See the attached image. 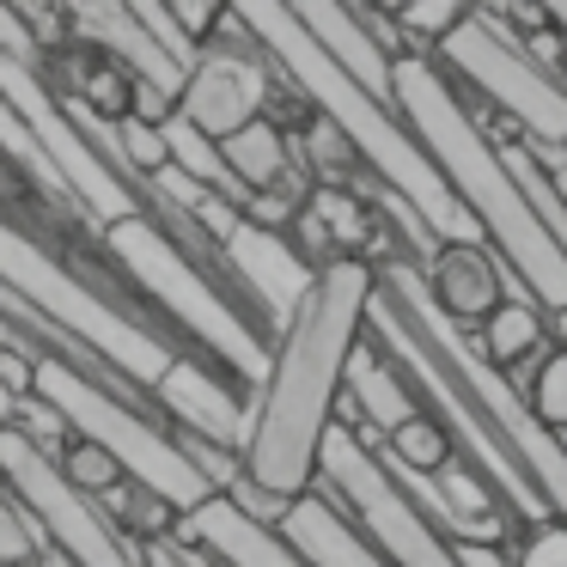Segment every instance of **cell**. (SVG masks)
Returning <instances> with one entry per match:
<instances>
[{
	"mask_svg": "<svg viewBox=\"0 0 567 567\" xmlns=\"http://www.w3.org/2000/svg\"><path fill=\"white\" fill-rule=\"evenodd\" d=\"M379 269L372 262H330L318 269L306 306L293 311L269 348L257 396H250V440H245V482L275 501H306L318 488L323 440L336 427V403L348 391V360L367 342Z\"/></svg>",
	"mask_w": 567,
	"mask_h": 567,
	"instance_id": "obj_1",
	"label": "cell"
},
{
	"mask_svg": "<svg viewBox=\"0 0 567 567\" xmlns=\"http://www.w3.org/2000/svg\"><path fill=\"white\" fill-rule=\"evenodd\" d=\"M391 86H396V116L427 147V159L440 165V177L464 202V214L482 226V245L501 257V269L543 311H561L567 306V250L555 245V233L530 208V196L513 184L501 147L488 141L482 116H470L457 80L433 55H403Z\"/></svg>",
	"mask_w": 567,
	"mask_h": 567,
	"instance_id": "obj_2",
	"label": "cell"
},
{
	"mask_svg": "<svg viewBox=\"0 0 567 567\" xmlns=\"http://www.w3.org/2000/svg\"><path fill=\"white\" fill-rule=\"evenodd\" d=\"M245 31L257 38V50L269 55V68L299 92L311 116L336 128L354 147L360 172H372V184L391 202H403L421 226L433 233V245H482V226L464 214V202L452 196V184L440 177V165L427 159L409 123L396 116V104H379L311 43V31L299 25L293 7H238Z\"/></svg>",
	"mask_w": 567,
	"mask_h": 567,
	"instance_id": "obj_3",
	"label": "cell"
},
{
	"mask_svg": "<svg viewBox=\"0 0 567 567\" xmlns=\"http://www.w3.org/2000/svg\"><path fill=\"white\" fill-rule=\"evenodd\" d=\"M31 396H38L50 415H62V427L74 433V440L111 452L116 464H123V476L135 482V488L159 494L177 518L208 506L214 494H220L202 476L196 457H189L184 433L165 415H147V396H135L128 384L92 372V360L74 354V342H62V336H55V348H31Z\"/></svg>",
	"mask_w": 567,
	"mask_h": 567,
	"instance_id": "obj_4",
	"label": "cell"
},
{
	"mask_svg": "<svg viewBox=\"0 0 567 567\" xmlns=\"http://www.w3.org/2000/svg\"><path fill=\"white\" fill-rule=\"evenodd\" d=\"M104 250L123 269V281L159 311L165 330L189 336L202 360H214L220 372H233L245 391H257L269 372V330L245 311V299L233 293V281L220 275V262H202L184 238L153 214L104 226Z\"/></svg>",
	"mask_w": 567,
	"mask_h": 567,
	"instance_id": "obj_5",
	"label": "cell"
},
{
	"mask_svg": "<svg viewBox=\"0 0 567 567\" xmlns=\"http://www.w3.org/2000/svg\"><path fill=\"white\" fill-rule=\"evenodd\" d=\"M0 287L19 293L43 330H55L62 342H74L86 360H99V372H111V379L128 384L135 396L159 391V379L172 372V360L184 354L165 323L135 318L116 293L92 287L74 262L55 257L43 238H31L25 226H13L7 214H0Z\"/></svg>",
	"mask_w": 567,
	"mask_h": 567,
	"instance_id": "obj_6",
	"label": "cell"
},
{
	"mask_svg": "<svg viewBox=\"0 0 567 567\" xmlns=\"http://www.w3.org/2000/svg\"><path fill=\"white\" fill-rule=\"evenodd\" d=\"M0 99L13 104V116L31 128V141L43 147V159L55 165V177L68 184V196L92 214L99 226H116V220H135L141 196L128 189V177L116 172L111 159L99 153V141L74 123V111L62 104V92L50 86L38 62H19V55H0Z\"/></svg>",
	"mask_w": 567,
	"mask_h": 567,
	"instance_id": "obj_7",
	"label": "cell"
},
{
	"mask_svg": "<svg viewBox=\"0 0 567 567\" xmlns=\"http://www.w3.org/2000/svg\"><path fill=\"white\" fill-rule=\"evenodd\" d=\"M275 68L269 55L257 50V38H238V43H208L202 62L184 74V92H177V123H189L196 135L226 141L238 128L262 123L269 116V92H275Z\"/></svg>",
	"mask_w": 567,
	"mask_h": 567,
	"instance_id": "obj_8",
	"label": "cell"
},
{
	"mask_svg": "<svg viewBox=\"0 0 567 567\" xmlns=\"http://www.w3.org/2000/svg\"><path fill=\"white\" fill-rule=\"evenodd\" d=\"M220 275L233 281V293L245 299V311L269 330V342L293 323V311L306 306L311 281V257L293 245V233H262V226H238L233 238L220 245Z\"/></svg>",
	"mask_w": 567,
	"mask_h": 567,
	"instance_id": "obj_9",
	"label": "cell"
},
{
	"mask_svg": "<svg viewBox=\"0 0 567 567\" xmlns=\"http://www.w3.org/2000/svg\"><path fill=\"white\" fill-rule=\"evenodd\" d=\"M250 396H257V391H245V384H238L233 372H220L214 360L177 354L172 372L159 379V391H153V403L165 409V421H172L184 440H202V445H214V452H238V457H245Z\"/></svg>",
	"mask_w": 567,
	"mask_h": 567,
	"instance_id": "obj_10",
	"label": "cell"
},
{
	"mask_svg": "<svg viewBox=\"0 0 567 567\" xmlns=\"http://www.w3.org/2000/svg\"><path fill=\"white\" fill-rule=\"evenodd\" d=\"M427 299L452 330H482L494 311L506 306V293H525L513 275L501 269L488 245H440L427 269Z\"/></svg>",
	"mask_w": 567,
	"mask_h": 567,
	"instance_id": "obj_11",
	"label": "cell"
},
{
	"mask_svg": "<svg viewBox=\"0 0 567 567\" xmlns=\"http://www.w3.org/2000/svg\"><path fill=\"white\" fill-rule=\"evenodd\" d=\"M299 25L311 31V43H318L323 55H330L336 68H342L348 80H354L367 99L379 104H396V62L379 50V38L367 31V19H360V7H293Z\"/></svg>",
	"mask_w": 567,
	"mask_h": 567,
	"instance_id": "obj_12",
	"label": "cell"
},
{
	"mask_svg": "<svg viewBox=\"0 0 567 567\" xmlns=\"http://www.w3.org/2000/svg\"><path fill=\"white\" fill-rule=\"evenodd\" d=\"M348 396H354V409H360V421L367 427H379L384 440H391L403 421H415L421 415V396H415V384L403 379V367H396L391 354H384L379 342H360L354 348V360H348Z\"/></svg>",
	"mask_w": 567,
	"mask_h": 567,
	"instance_id": "obj_13",
	"label": "cell"
},
{
	"mask_svg": "<svg viewBox=\"0 0 567 567\" xmlns=\"http://www.w3.org/2000/svg\"><path fill=\"white\" fill-rule=\"evenodd\" d=\"M220 165L238 184V196L250 202V196H269V189L293 184L299 177V147L275 116H262V123H250V128H238V135L220 141Z\"/></svg>",
	"mask_w": 567,
	"mask_h": 567,
	"instance_id": "obj_14",
	"label": "cell"
},
{
	"mask_svg": "<svg viewBox=\"0 0 567 567\" xmlns=\"http://www.w3.org/2000/svg\"><path fill=\"white\" fill-rule=\"evenodd\" d=\"M470 342H476V354H482L488 372H506V367H518L525 354L549 348V311H543L530 293H506V306L494 311L482 330H470Z\"/></svg>",
	"mask_w": 567,
	"mask_h": 567,
	"instance_id": "obj_15",
	"label": "cell"
},
{
	"mask_svg": "<svg viewBox=\"0 0 567 567\" xmlns=\"http://www.w3.org/2000/svg\"><path fill=\"white\" fill-rule=\"evenodd\" d=\"M384 464L391 470H409V476H440L445 464H457V440H452V427H445L440 415H433V409H421L415 421H403V427L391 433V440H384Z\"/></svg>",
	"mask_w": 567,
	"mask_h": 567,
	"instance_id": "obj_16",
	"label": "cell"
},
{
	"mask_svg": "<svg viewBox=\"0 0 567 567\" xmlns=\"http://www.w3.org/2000/svg\"><path fill=\"white\" fill-rule=\"evenodd\" d=\"M391 19L403 31L409 55H440L445 38L470 19V7H457V0H403V7H391Z\"/></svg>",
	"mask_w": 567,
	"mask_h": 567,
	"instance_id": "obj_17",
	"label": "cell"
},
{
	"mask_svg": "<svg viewBox=\"0 0 567 567\" xmlns=\"http://www.w3.org/2000/svg\"><path fill=\"white\" fill-rule=\"evenodd\" d=\"M55 464H62V476L74 482V488L86 494V501H104V494H116V488L128 482V476H123V464H116L111 452H99V445H86V440H68Z\"/></svg>",
	"mask_w": 567,
	"mask_h": 567,
	"instance_id": "obj_18",
	"label": "cell"
},
{
	"mask_svg": "<svg viewBox=\"0 0 567 567\" xmlns=\"http://www.w3.org/2000/svg\"><path fill=\"white\" fill-rule=\"evenodd\" d=\"M43 561H50V543L38 537V525L19 513V501L0 482V567H43Z\"/></svg>",
	"mask_w": 567,
	"mask_h": 567,
	"instance_id": "obj_19",
	"label": "cell"
},
{
	"mask_svg": "<svg viewBox=\"0 0 567 567\" xmlns=\"http://www.w3.org/2000/svg\"><path fill=\"white\" fill-rule=\"evenodd\" d=\"M525 409H530V421H537V427L567 433V348H555V354H549V367H543L537 391L525 396Z\"/></svg>",
	"mask_w": 567,
	"mask_h": 567,
	"instance_id": "obj_20",
	"label": "cell"
},
{
	"mask_svg": "<svg viewBox=\"0 0 567 567\" xmlns=\"http://www.w3.org/2000/svg\"><path fill=\"white\" fill-rule=\"evenodd\" d=\"M513 567H567V525L561 518H543V525H525L506 549Z\"/></svg>",
	"mask_w": 567,
	"mask_h": 567,
	"instance_id": "obj_21",
	"label": "cell"
},
{
	"mask_svg": "<svg viewBox=\"0 0 567 567\" xmlns=\"http://www.w3.org/2000/svg\"><path fill=\"white\" fill-rule=\"evenodd\" d=\"M172 25L184 31L196 50H208V43L220 38V25H226V7L220 0H172Z\"/></svg>",
	"mask_w": 567,
	"mask_h": 567,
	"instance_id": "obj_22",
	"label": "cell"
},
{
	"mask_svg": "<svg viewBox=\"0 0 567 567\" xmlns=\"http://www.w3.org/2000/svg\"><path fill=\"white\" fill-rule=\"evenodd\" d=\"M543 189H549V202L567 214V165H561V172H543Z\"/></svg>",
	"mask_w": 567,
	"mask_h": 567,
	"instance_id": "obj_23",
	"label": "cell"
},
{
	"mask_svg": "<svg viewBox=\"0 0 567 567\" xmlns=\"http://www.w3.org/2000/svg\"><path fill=\"white\" fill-rule=\"evenodd\" d=\"M549 342H555V348H567V306H561V311H549Z\"/></svg>",
	"mask_w": 567,
	"mask_h": 567,
	"instance_id": "obj_24",
	"label": "cell"
},
{
	"mask_svg": "<svg viewBox=\"0 0 567 567\" xmlns=\"http://www.w3.org/2000/svg\"><path fill=\"white\" fill-rule=\"evenodd\" d=\"M13 415H19V409H13V403H7V391H0V421H13Z\"/></svg>",
	"mask_w": 567,
	"mask_h": 567,
	"instance_id": "obj_25",
	"label": "cell"
},
{
	"mask_svg": "<svg viewBox=\"0 0 567 567\" xmlns=\"http://www.w3.org/2000/svg\"><path fill=\"white\" fill-rule=\"evenodd\" d=\"M549 440H555V452H561V457H567V433H549Z\"/></svg>",
	"mask_w": 567,
	"mask_h": 567,
	"instance_id": "obj_26",
	"label": "cell"
},
{
	"mask_svg": "<svg viewBox=\"0 0 567 567\" xmlns=\"http://www.w3.org/2000/svg\"><path fill=\"white\" fill-rule=\"evenodd\" d=\"M43 567H68V561H62V555H50V561H43Z\"/></svg>",
	"mask_w": 567,
	"mask_h": 567,
	"instance_id": "obj_27",
	"label": "cell"
}]
</instances>
